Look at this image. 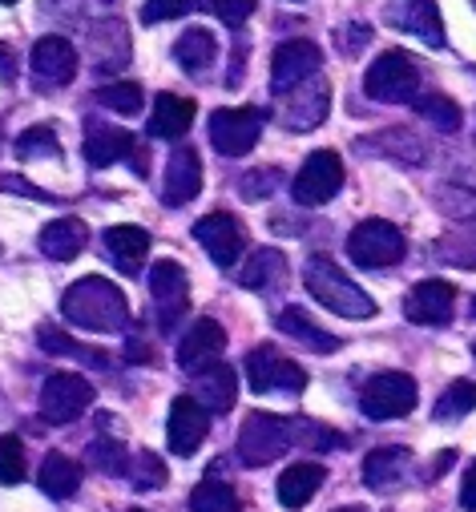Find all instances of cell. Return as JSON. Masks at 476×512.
Masks as SVG:
<instances>
[{
    "label": "cell",
    "mask_w": 476,
    "mask_h": 512,
    "mask_svg": "<svg viewBox=\"0 0 476 512\" xmlns=\"http://www.w3.org/2000/svg\"><path fill=\"white\" fill-rule=\"evenodd\" d=\"M61 315L81 331L113 335V331L130 327V299L117 283H109L101 275H89V279H77L61 295Z\"/></svg>",
    "instance_id": "obj_1"
},
{
    "label": "cell",
    "mask_w": 476,
    "mask_h": 512,
    "mask_svg": "<svg viewBox=\"0 0 476 512\" xmlns=\"http://www.w3.org/2000/svg\"><path fill=\"white\" fill-rule=\"evenodd\" d=\"M303 283L311 291V299L343 319H372L376 315V299L360 287V283H351L327 254H315V259H307L303 267Z\"/></svg>",
    "instance_id": "obj_2"
},
{
    "label": "cell",
    "mask_w": 476,
    "mask_h": 512,
    "mask_svg": "<svg viewBox=\"0 0 476 512\" xmlns=\"http://www.w3.org/2000/svg\"><path fill=\"white\" fill-rule=\"evenodd\" d=\"M404 254H408V238L400 234V226H392L384 218H368L347 234V259L364 271L396 267Z\"/></svg>",
    "instance_id": "obj_3"
},
{
    "label": "cell",
    "mask_w": 476,
    "mask_h": 512,
    "mask_svg": "<svg viewBox=\"0 0 476 512\" xmlns=\"http://www.w3.org/2000/svg\"><path fill=\"white\" fill-rule=\"evenodd\" d=\"M291 448V420L271 416V412H251L238 428V464L247 468H267L271 460H279Z\"/></svg>",
    "instance_id": "obj_4"
},
{
    "label": "cell",
    "mask_w": 476,
    "mask_h": 512,
    "mask_svg": "<svg viewBox=\"0 0 476 512\" xmlns=\"http://www.w3.org/2000/svg\"><path fill=\"white\" fill-rule=\"evenodd\" d=\"M420 89V65L404 53V49H388L380 53L368 73H364V93L376 97V101H388V105H400V101H412Z\"/></svg>",
    "instance_id": "obj_5"
},
{
    "label": "cell",
    "mask_w": 476,
    "mask_h": 512,
    "mask_svg": "<svg viewBox=\"0 0 476 512\" xmlns=\"http://www.w3.org/2000/svg\"><path fill=\"white\" fill-rule=\"evenodd\" d=\"M263 109L234 105V109H214L210 113V146L222 158H247L259 138H263Z\"/></svg>",
    "instance_id": "obj_6"
},
{
    "label": "cell",
    "mask_w": 476,
    "mask_h": 512,
    "mask_svg": "<svg viewBox=\"0 0 476 512\" xmlns=\"http://www.w3.org/2000/svg\"><path fill=\"white\" fill-rule=\"evenodd\" d=\"M416 379L408 371H380L364 383L360 392V412L368 420H400L408 412H416Z\"/></svg>",
    "instance_id": "obj_7"
},
{
    "label": "cell",
    "mask_w": 476,
    "mask_h": 512,
    "mask_svg": "<svg viewBox=\"0 0 476 512\" xmlns=\"http://www.w3.org/2000/svg\"><path fill=\"white\" fill-rule=\"evenodd\" d=\"M150 299H154V319L162 335H174L178 323L190 315V275L174 259H158L150 271Z\"/></svg>",
    "instance_id": "obj_8"
},
{
    "label": "cell",
    "mask_w": 476,
    "mask_h": 512,
    "mask_svg": "<svg viewBox=\"0 0 476 512\" xmlns=\"http://www.w3.org/2000/svg\"><path fill=\"white\" fill-rule=\"evenodd\" d=\"M247 379H251V388L255 392H291L299 396L307 388V371L287 359L275 343H259L247 351Z\"/></svg>",
    "instance_id": "obj_9"
},
{
    "label": "cell",
    "mask_w": 476,
    "mask_h": 512,
    "mask_svg": "<svg viewBox=\"0 0 476 512\" xmlns=\"http://www.w3.org/2000/svg\"><path fill=\"white\" fill-rule=\"evenodd\" d=\"M93 404V383L77 371H53L41 388V420L45 424H73Z\"/></svg>",
    "instance_id": "obj_10"
},
{
    "label": "cell",
    "mask_w": 476,
    "mask_h": 512,
    "mask_svg": "<svg viewBox=\"0 0 476 512\" xmlns=\"http://www.w3.org/2000/svg\"><path fill=\"white\" fill-rule=\"evenodd\" d=\"M343 186V158L335 150H315L307 154V162L299 166L295 182H291V198L299 206H327Z\"/></svg>",
    "instance_id": "obj_11"
},
{
    "label": "cell",
    "mask_w": 476,
    "mask_h": 512,
    "mask_svg": "<svg viewBox=\"0 0 476 512\" xmlns=\"http://www.w3.org/2000/svg\"><path fill=\"white\" fill-rule=\"evenodd\" d=\"M194 238L202 242V250L210 254V259L230 271L238 259H243V250H247V234H243V222H238L234 214L226 210H214V214H202L198 226H194Z\"/></svg>",
    "instance_id": "obj_12"
},
{
    "label": "cell",
    "mask_w": 476,
    "mask_h": 512,
    "mask_svg": "<svg viewBox=\"0 0 476 512\" xmlns=\"http://www.w3.org/2000/svg\"><path fill=\"white\" fill-rule=\"evenodd\" d=\"M279 101H283L279 117H283L287 130H291V134H311L315 125L327 117V109H331V89H327L323 73H315L311 81L295 85V89H291V93H283Z\"/></svg>",
    "instance_id": "obj_13"
},
{
    "label": "cell",
    "mask_w": 476,
    "mask_h": 512,
    "mask_svg": "<svg viewBox=\"0 0 476 512\" xmlns=\"http://www.w3.org/2000/svg\"><path fill=\"white\" fill-rule=\"evenodd\" d=\"M319 65H323V53H319V45L315 41H287V45H279L275 49V57H271V89L283 97V93H291L295 85H303V81H311L315 73H319Z\"/></svg>",
    "instance_id": "obj_14"
},
{
    "label": "cell",
    "mask_w": 476,
    "mask_h": 512,
    "mask_svg": "<svg viewBox=\"0 0 476 512\" xmlns=\"http://www.w3.org/2000/svg\"><path fill=\"white\" fill-rule=\"evenodd\" d=\"M384 21L400 33L420 37L428 49H444V21H440L436 0H396V5L384 13Z\"/></svg>",
    "instance_id": "obj_15"
},
{
    "label": "cell",
    "mask_w": 476,
    "mask_h": 512,
    "mask_svg": "<svg viewBox=\"0 0 476 512\" xmlns=\"http://www.w3.org/2000/svg\"><path fill=\"white\" fill-rule=\"evenodd\" d=\"M202 190V162H198V150L194 146H178L166 162V174H162V202L170 210L178 206H190Z\"/></svg>",
    "instance_id": "obj_16"
},
{
    "label": "cell",
    "mask_w": 476,
    "mask_h": 512,
    "mask_svg": "<svg viewBox=\"0 0 476 512\" xmlns=\"http://www.w3.org/2000/svg\"><path fill=\"white\" fill-rule=\"evenodd\" d=\"M166 428H170V452H174V456H194V452L202 448L206 432H210V412H206L194 396H178V400L170 404Z\"/></svg>",
    "instance_id": "obj_17"
},
{
    "label": "cell",
    "mask_w": 476,
    "mask_h": 512,
    "mask_svg": "<svg viewBox=\"0 0 476 512\" xmlns=\"http://www.w3.org/2000/svg\"><path fill=\"white\" fill-rule=\"evenodd\" d=\"M452 307H456V287L444 279H424L404 299V315L420 327H444L452 319Z\"/></svg>",
    "instance_id": "obj_18"
},
{
    "label": "cell",
    "mask_w": 476,
    "mask_h": 512,
    "mask_svg": "<svg viewBox=\"0 0 476 512\" xmlns=\"http://www.w3.org/2000/svg\"><path fill=\"white\" fill-rule=\"evenodd\" d=\"M222 351H226V331H222V323H214V319H194L190 331H186L182 343H178V367L190 371V375H198L202 367L218 363Z\"/></svg>",
    "instance_id": "obj_19"
},
{
    "label": "cell",
    "mask_w": 476,
    "mask_h": 512,
    "mask_svg": "<svg viewBox=\"0 0 476 512\" xmlns=\"http://www.w3.org/2000/svg\"><path fill=\"white\" fill-rule=\"evenodd\" d=\"M29 65H33V73H37L45 85H69V81L77 77V65H81V61H77L73 41L49 33V37H41V41L33 45Z\"/></svg>",
    "instance_id": "obj_20"
},
{
    "label": "cell",
    "mask_w": 476,
    "mask_h": 512,
    "mask_svg": "<svg viewBox=\"0 0 476 512\" xmlns=\"http://www.w3.org/2000/svg\"><path fill=\"white\" fill-rule=\"evenodd\" d=\"M194 400H198L210 416L230 412L234 400H238V375H234V367H226L222 359L210 363V367H202V371H198V383H194Z\"/></svg>",
    "instance_id": "obj_21"
},
{
    "label": "cell",
    "mask_w": 476,
    "mask_h": 512,
    "mask_svg": "<svg viewBox=\"0 0 476 512\" xmlns=\"http://www.w3.org/2000/svg\"><path fill=\"white\" fill-rule=\"evenodd\" d=\"M412 472V452L404 444H388V448H376L368 452L364 460V484L384 492V488H400Z\"/></svg>",
    "instance_id": "obj_22"
},
{
    "label": "cell",
    "mask_w": 476,
    "mask_h": 512,
    "mask_svg": "<svg viewBox=\"0 0 476 512\" xmlns=\"http://www.w3.org/2000/svg\"><path fill=\"white\" fill-rule=\"evenodd\" d=\"M105 250H109V259L117 263V271L138 275L142 263L150 259V234L142 226H109L105 230Z\"/></svg>",
    "instance_id": "obj_23"
},
{
    "label": "cell",
    "mask_w": 476,
    "mask_h": 512,
    "mask_svg": "<svg viewBox=\"0 0 476 512\" xmlns=\"http://www.w3.org/2000/svg\"><path fill=\"white\" fill-rule=\"evenodd\" d=\"M198 105L190 97H178V93H158L154 101V113H150V138H166V142H178L190 121H194Z\"/></svg>",
    "instance_id": "obj_24"
},
{
    "label": "cell",
    "mask_w": 476,
    "mask_h": 512,
    "mask_svg": "<svg viewBox=\"0 0 476 512\" xmlns=\"http://www.w3.org/2000/svg\"><path fill=\"white\" fill-rule=\"evenodd\" d=\"M323 480H327V468L323 464H315V460H299V464H287V472L279 476V504L283 508H303V504H311V496L323 488Z\"/></svg>",
    "instance_id": "obj_25"
},
{
    "label": "cell",
    "mask_w": 476,
    "mask_h": 512,
    "mask_svg": "<svg viewBox=\"0 0 476 512\" xmlns=\"http://www.w3.org/2000/svg\"><path fill=\"white\" fill-rule=\"evenodd\" d=\"M130 150H134L130 130H117V125H101V121L89 125V134H85V162L93 170H105L113 162H122Z\"/></svg>",
    "instance_id": "obj_26"
},
{
    "label": "cell",
    "mask_w": 476,
    "mask_h": 512,
    "mask_svg": "<svg viewBox=\"0 0 476 512\" xmlns=\"http://www.w3.org/2000/svg\"><path fill=\"white\" fill-rule=\"evenodd\" d=\"M89 242V226L81 218H57L41 230V250L57 263H73Z\"/></svg>",
    "instance_id": "obj_27"
},
{
    "label": "cell",
    "mask_w": 476,
    "mask_h": 512,
    "mask_svg": "<svg viewBox=\"0 0 476 512\" xmlns=\"http://www.w3.org/2000/svg\"><path fill=\"white\" fill-rule=\"evenodd\" d=\"M283 279H287V259H283L275 246L255 250L251 259H247V267L238 271V283H243L247 291H259V295H271Z\"/></svg>",
    "instance_id": "obj_28"
},
{
    "label": "cell",
    "mask_w": 476,
    "mask_h": 512,
    "mask_svg": "<svg viewBox=\"0 0 476 512\" xmlns=\"http://www.w3.org/2000/svg\"><path fill=\"white\" fill-rule=\"evenodd\" d=\"M81 480H85V468L73 456H61V452H49L45 464H41V472H37L41 492L53 496V500H69L81 488Z\"/></svg>",
    "instance_id": "obj_29"
},
{
    "label": "cell",
    "mask_w": 476,
    "mask_h": 512,
    "mask_svg": "<svg viewBox=\"0 0 476 512\" xmlns=\"http://www.w3.org/2000/svg\"><path fill=\"white\" fill-rule=\"evenodd\" d=\"M279 327H283L291 339H299V343H307L311 351H323V355L343 347V339H339V335H331V331H323V327H319L303 307H287V311L279 315Z\"/></svg>",
    "instance_id": "obj_30"
},
{
    "label": "cell",
    "mask_w": 476,
    "mask_h": 512,
    "mask_svg": "<svg viewBox=\"0 0 476 512\" xmlns=\"http://www.w3.org/2000/svg\"><path fill=\"white\" fill-rule=\"evenodd\" d=\"M214 57H218V41L210 29H190L174 41V61L186 73H206V65H214Z\"/></svg>",
    "instance_id": "obj_31"
},
{
    "label": "cell",
    "mask_w": 476,
    "mask_h": 512,
    "mask_svg": "<svg viewBox=\"0 0 476 512\" xmlns=\"http://www.w3.org/2000/svg\"><path fill=\"white\" fill-rule=\"evenodd\" d=\"M37 343L49 351V355H73V359H81V363H93V367H109V355L105 351H97V347H85V343H77V339H69L65 331H57L53 323H45L41 331H37Z\"/></svg>",
    "instance_id": "obj_32"
},
{
    "label": "cell",
    "mask_w": 476,
    "mask_h": 512,
    "mask_svg": "<svg viewBox=\"0 0 476 512\" xmlns=\"http://www.w3.org/2000/svg\"><path fill=\"white\" fill-rule=\"evenodd\" d=\"M412 105H416V117L428 121L432 130H440V134H456V130H460V105H456L452 97H444V93H424V97H412Z\"/></svg>",
    "instance_id": "obj_33"
},
{
    "label": "cell",
    "mask_w": 476,
    "mask_h": 512,
    "mask_svg": "<svg viewBox=\"0 0 476 512\" xmlns=\"http://www.w3.org/2000/svg\"><path fill=\"white\" fill-rule=\"evenodd\" d=\"M190 512H243V504H238L234 488L226 480H198L194 492H190Z\"/></svg>",
    "instance_id": "obj_34"
},
{
    "label": "cell",
    "mask_w": 476,
    "mask_h": 512,
    "mask_svg": "<svg viewBox=\"0 0 476 512\" xmlns=\"http://www.w3.org/2000/svg\"><path fill=\"white\" fill-rule=\"evenodd\" d=\"M472 408H476V383H472V379H456V383H448V392L436 400V408H432V420L448 424V420H460V416H468Z\"/></svg>",
    "instance_id": "obj_35"
},
{
    "label": "cell",
    "mask_w": 476,
    "mask_h": 512,
    "mask_svg": "<svg viewBox=\"0 0 476 512\" xmlns=\"http://www.w3.org/2000/svg\"><path fill=\"white\" fill-rule=\"evenodd\" d=\"M93 97H97V105H105V109H113V113H122V117H134V113H142V105H146V93H142V85H134V81L101 85Z\"/></svg>",
    "instance_id": "obj_36"
},
{
    "label": "cell",
    "mask_w": 476,
    "mask_h": 512,
    "mask_svg": "<svg viewBox=\"0 0 476 512\" xmlns=\"http://www.w3.org/2000/svg\"><path fill=\"white\" fill-rule=\"evenodd\" d=\"M291 444L307 448V452H323V448H339L343 436L323 428L319 420H307V416H291Z\"/></svg>",
    "instance_id": "obj_37"
},
{
    "label": "cell",
    "mask_w": 476,
    "mask_h": 512,
    "mask_svg": "<svg viewBox=\"0 0 476 512\" xmlns=\"http://www.w3.org/2000/svg\"><path fill=\"white\" fill-rule=\"evenodd\" d=\"M17 158L21 162H37V158H57L61 154V142H57V134H53V125H33V130H25L21 138H17Z\"/></svg>",
    "instance_id": "obj_38"
},
{
    "label": "cell",
    "mask_w": 476,
    "mask_h": 512,
    "mask_svg": "<svg viewBox=\"0 0 476 512\" xmlns=\"http://www.w3.org/2000/svg\"><path fill=\"white\" fill-rule=\"evenodd\" d=\"M126 476L134 480V488L138 492H154V488H162L166 484V464L158 460V452H134L130 456V464H126Z\"/></svg>",
    "instance_id": "obj_39"
},
{
    "label": "cell",
    "mask_w": 476,
    "mask_h": 512,
    "mask_svg": "<svg viewBox=\"0 0 476 512\" xmlns=\"http://www.w3.org/2000/svg\"><path fill=\"white\" fill-rule=\"evenodd\" d=\"M89 460H93L105 476H126V464H130L126 444H122V440H109V436H97V440L89 444Z\"/></svg>",
    "instance_id": "obj_40"
},
{
    "label": "cell",
    "mask_w": 476,
    "mask_h": 512,
    "mask_svg": "<svg viewBox=\"0 0 476 512\" xmlns=\"http://www.w3.org/2000/svg\"><path fill=\"white\" fill-rule=\"evenodd\" d=\"M25 480V444L17 436H0V484Z\"/></svg>",
    "instance_id": "obj_41"
},
{
    "label": "cell",
    "mask_w": 476,
    "mask_h": 512,
    "mask_svg": "<svg viewBox=\"0 0 476 512\" xmlns=\"http://www.w3.org/2000/svg\"><path fill=\"white\" fill-rule=\"evenodd\" d=\"M198 9H202V0H146L142 21L146 25H158V21H174V17L198 13Z\"/></svg>",
    "instance_id": "obj_42"
},
{
    "label": "cell",
    "mask_w": 476,
    "mask_h": 512,
    "mask_svg": "<svg viewBox=\"0 0 476 512\" xmlns=\"http://www.w3.org/2000/svg\"><path fill=\"white\" fill-rule=\"evenodd\" d=\"M279 186H283V174H279V170H255V174H247L243 182H238V194H243L247 202H263V198H271Z\"/></svg>",
    "instance_id": "obj_43"
},
{
    "label": "cell",
    "mask_w": 476,
    "mask_h": 512,
    "mask_svg": "<svg viewBox=\"0 0 476 512\" xmlns=\"http://www.w3.org/2000/svg\"><path fill=\"white\" fill-rule=\"evenodd\" d=\"M210 13L230 29H243L255 13V0H210Z\"/></svg>",
    "instance_id": "obj_44"
},
{
    "label": "cell",
    "mask_w": 476,
    "mask_h": 512,
    "mask_svg": "<svg viewBox=\"0 0 476 512\" xmlns=\"http://www.w3.org/2000/svg\"><path fill=\"white\" fill-rule=\"evenodd\" d=\"M0 190H17L21 198H37V202H53V194H45L41 186H33V182H25V178H17V174H5V178H0Z\"/></svg>",
    "instance_id": "obj_45"
},
{
    "label": "cell",
    "mask_w": 476,
    "mask_h": 512,
    "mask_svg": "<svg viewBox=\"0 0 476 512\" xmlns=\"http://www.w3.org/2000/svg\"><path fill=\"white\" fill-rule=\"evenodd\" d=\"M372 41V33H368V25H347L343 29V37H339V45H343V53H360L364 45Z\"/></svg>",
    "instance_id": "obj_46"
},
{
    "label": "cell",
    "mask_w": 476,
    "mask_h": 512,
    "mask_svg": "<svg viewBox=\"0 0 476 512\" xmlns=\"http://www.w3.org/2000/svg\"><path fill=\"white\" fill-rule=\"evenodd\" d=\"M460 504L476 512V460H472V464H468V472H464V484H460Z\"/></svg>",
    "instance_id": "obj_47"
},
{
    "label": "cell",
    "mask_w": 476,
    "mask_h": 512,
    "mask_svg": "<svg viewBox=\"0 0 476 512\" xmlns=\"http://www.w3.org/2000/svg\"><path fill=\"white\" fill-rule=\"evenodd\" d=\"M335 512H368V508H360V504H351V508H335Z\"/></svg>",
    "instance_id": "obj_48"
},
{
    "label": "cell",
    "mask_w": 476,
    "mask_h": 512,
    "mask_svg": "<svg viewBox=\"0 0 476 512\" xmlns=\"http://www.w3.org/2000/svg\"><path fill=\"white\" fill-rule=\"evenodd\" d=\"M0 5H17V0H0Z\"/></svg>",
    "instance_id": "obj_49"
},
{
    "label": "cell",
    "mask_w": 476,
    "mask_h": 512,
    "mask_svg": "<svg viewBox=\"0 0 476 512\" xmlns=\"http://www.w3.org/2000/svg\"><path fill=\"white\" fill-rule=\"evenodd\" d=\"M472 315H476V299H472Z\"/></svg>",
    "instance_id": "obj_50"
},
{
    "label": "cell",
    "mask_w": 476,
    "mask_h": 512,
    "mask_svg": "<svg viewBox=\"0 0 476 512\" xmlns=\"http://www.w3.org/2000/svg\"><path fill=\"white\" fill-rule=\"evenodd\" d=\"M130 512H146V508H130Z\"/></svg>",
    "instance_id": "obj_51"
},
{
    "label": "cell",
    "mask_w": 476,
    "mask_h": 512,
    "mask_svg": "<svg viewBox=\"0 0 476 512\" xmlns=\"http://www.w3.org/2000/svg\"><path fill=\"white\" fill-rule=\"evenodd\" d=\"M472 355H476V343H472Z\"/></svg>",
    "instance_id": "obj_52"
}]
</instances>
